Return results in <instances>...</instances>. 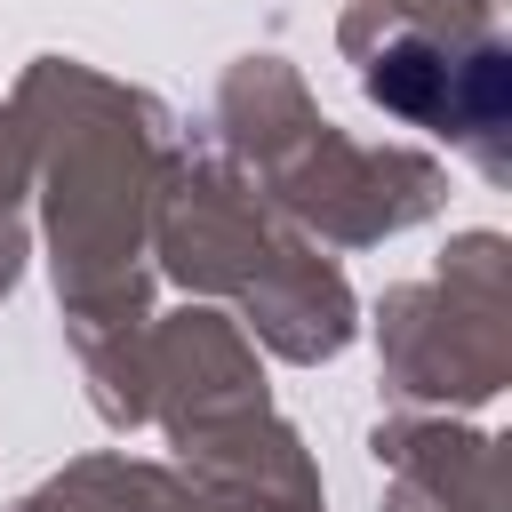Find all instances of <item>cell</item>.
<instances>
[{"instance_id":"1","label":"cell","mask_w":512,"mask_h":512,"mask_svg":"<svg viewBox=\"0 0 512 512\" xmlns=\"http://www.w3.org/2000/svg\"><path fill=\"white\" fill-rule=\"evenodd\" d=\"M504 88H512V64H504L496 40L448 48V40L408 32V40L376 48V64H368V96L392 104L400 120H416V128H440V136L504 128Z\"/></svg>"}]
</instances>
